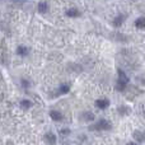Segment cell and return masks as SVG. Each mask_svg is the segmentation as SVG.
I'll return each mask as SVG.
<instances>
[{
  "instance_id": "16",
  "label": "cell",
  "mask_w": 145,
  "mask_h": 145,
  "mask_svg": "<svg viewBox=\"0 0 145 145\" xmlns=\"http://www.w3.org/2000/svg\"><path fill=\"white\" fill-rule=\"evenodd\" d=\"M117 112L120 116H125V115H127V113H130L131 110L129 107H126V106H120V107L117 108Z\"/></svg>"
},
{
  "instance_id": "7",
  "label": "cell",
  "mask_w": 145,
  "mask_h": 145,
  "mask_svg": "<svg viewBox=\"0 0 145 145\" xmlns=\"http://www.w3.org/2000/svg\"><path fill=\"white\" fill-rule=\"evenodd\" d=\"M110 105H111V102L108 98H98V99L94 102L95 107H97L98 110H102V111L107 110V108L110 107Z\"/></svg>"
},
{
  "instance_id": "11",
  "label": "cell",
  "mask_w": 145,
  "mask_h": 145,
  "mask_svg": "<svg viewBox=\"0 0 145 145\" xmlns=\"http://www.w3.org/2000/svg\"><path fill=\"white\" fill-rule=\"evenodd\" d=\"M48 9H50V7H48V3L47 1H40L37 4V12L40 13V14H42V15L47 14Z\"/></svg>"
},
{
  "instance_id": "12",
  "label": "cell",
  "mask_w": 145,
  "mask_h": 145,
  "mask_svg": "<svg viewBox=\"0 0 145 145\" xmlns=\"http://www.w3.org/2000/svg\"><path fill=\"white\" fill-rule=\"evenodd\" d=\"M117 75H118L117 82L122 83V84H126V85L129 84V82H130V78L126 75V72L123 71L122 69H118V70H117Z\"/></svg>"
},
{
  "instance_id": "1",
  "label": "cell",
  "mask_w": 145,
  "mask_h": 145,
  "mask_svg": "<svg viewBox=\"0 0 145 145\" xmlns=\"http://www.w3.org/2000/svg\"><path fill=\"white\" fill-rule=\"evenodd\" d=\"M112 129V123L106 118H99L97 120L93 125L89 126V130L92 131H108Z\"/></svg>"
},
{
  "instance_id": "14",
  "label": "cell",
  "mask_w": 145,
  "mask_h": 145,
  "mask_svg": "<svg viewBox=\"0 0 145 145\" xmlns=\"http://www.w3.org/2000/svg\"><path fill=\"white\" fill-rule=\"evenodd\" d=\"M133 136L136 141H139V143H143V141L145 140V133L144 131H135Z\"/></svg>"
},
{
  "instance_id": "15",
  "label": "cell",
  "mask_w": 145,
  "mask_h": 145,
  "mask_svg": "<svg viewBox=\"0 0 145 145\" xmlns=\"http://www.w3.org/2000/svg\"><path fill=\"white\" fill-rule=\"evenodd\" d=\"M135 27L138 29H145V17H139L135 20Z\"/></svg>"
},
{
  "instance_id": "13",
  "label": "cell",
  "mask_w": 145,
  "mask_h": 145,
  "mask_svg": "<svg viewBox=\"0 0 145 145\" xmlns=\"http://www.w3.org/2000/svg\"><path fill=\"white\" fill-rule=\"evenodd\" d=\"M126 14H118V15H116L115 17V19H113V22H112V24H113V27H116V28H118V27H121V25L123 24V22L126 20Z\"/></svg>"
},
{
  "instance_id": "20",
  "label": "cell",
  "mask_w": 145,
  "mask_h": 145,
  "mask_svg": "<svg viewBox=\"0 0 145 145\" xmlns=\"http://www.w3.org/2000/svg\"><path fill=\"white\" fill-rule=\"evenodd\" d=\"M15 1H25V0H15Z\"/></svg>"
},
{
  "instance_id": "19",
  "label": "cell",
  "mask_w": 145,
  "mask_h": 145,
  "mask_svg": "<svg viewBox=\"0 0 145 145\" xmlns=\"http://www.w3.org/2000/svg\"><path fill=\"white\" fill-rule=\"evenodd\" d=\"M126 145H139L138 143H134V141H130V143H127Z\"/></svg>"
},
{
  "instance_id": "17",
  "label": "cell",
  "mask_w": 145,
  "mask_h": 145,
  "mask_svg": "<svg viewBox=\"0 0 145 145\" xmlns=\"http://www.w3.org/2000/svg\"><path fill=\"white\" fill-rule=\"evenodd\" d=\"M71 134V130L68 127H64V129H60V131H59V135L63 136V138H66V136H69Z\"/></svg>"
},
{
  "instance_id": "9",
  "label": "cell",
  "mask_w": 145,
  "mask_h": 145,
  "mask_svg": "<svg viewBox=\"0 0 145 145\" xmlns=\"http://www.w3.org/2000/svg\"><path fill=\"white\" fill-rule=\"evenodd\" d=\"M80 120L84 121V122H93L95 120V116L90 111H84V112L80 113Z\"/></svg>"
},
{
  "instance_id": "18",
  "label": "cell",
  "mask_w": 145,
  "mask_h": 145,
  "mask_svg": "<svg viewBox=\"0 0 145 145\" xmlns=\"http://www.w3.org/2000/svg\"><path fill=\"white\" fill-rule=\"evenodd\" d=\"M116 90H118V92H125L126 90V84H122V83L117 82L116 83Z\"/></svg>"
},
{
  "instance_id": "4",
  "label": "cell",
  "mask_w": 145,
  "mask_h": 145,
  "mask_svg": "<svg viewBox=\"0 0 145 145\" xmlns=\"http://www.w3.org/2000/svg\"><path fill=\"white\" fill-rule=\"evenodd\" d=\"M43 140L47 145H56L57 144V135L54 131H47L43 135Z\"/></svg>"
},
{
  "instance_id": "8",
  "label": "cell",
  "mask_w": 145,
  "mask_h": 145,
  "mask_svg": "<svg viewBox=\"0 0 145 145\" xmlns=\"http://www.w3.org/2000/svg\"><path fill=\"white\" fill-rule=\"evenodd\" d=\"M71 87L69 83H61L60 85L56 89V95H66L69 92H70Z\"/></svg>"
},
{
  "instance_id": "6",
  "label": "cell",
  "mask_w": 145,
  "mask_h": 145,
  "mask_svg": "<svg viewBox=\"0 0 145 145\" xmlns=\"http://www.w3.org/2000/svg\"><path fill=\"white\" fill-rule=\"evenodd\" d=\"M48 116H50V118L54 121V122H61V121L64 120L63 112L59 110H50L48 111Z\"/></svg>"
},
{
  "instance_id": "2",
  "label": "cell",
  "mask_w": 145,
  "mask_h": 145,
  "mask_svg": "<svg viewBox=\"0 0 145 145\" xmlns=\"http://www.w3.org/2000/svg\"><path fill=\"white\" fill-rule=\"evenodd\" d=\"M15 55L18 56V57H20V59H25V57H28V56L31 55V48H29V46H27V45H18L17 47H15Z\"/></svg>"
},
{
  "instance_id": "3",
  "label": "cell",
  "mask_w": 145,
  "mask_h": 145,
  "mask_svg": "<svg viewBox=\"0 0 145 145\" xmlns=\"http://www.w3.org/2000/svg\"><path fill=\"white\" fill-rule=\"evenodd\" d=\"M19 87H20V89H22V90L28 92V90L33 87L32 79H31V78H28V76H20L19 78Z\"/></svg>"
},
{
  "instance_id": "5",
  "label": "cell",
  "mask_w": 145,
  "mask_h": 145,
  "mask_svg": "<svg viewBox=\"0 0 145 145\" xmlns=\"http://www.w3.org/2000/svg\"><path fill=\"white\" fill-rule=\"evenodd\" d=\"M18 106H19V108L23 111H29L31 108H33L35 103H33V101L29 99V98H22V99L19 101V103H18Z\"/></svg>"
},
{
  "instance_id": "10",
  "label": "cell",
  "mask_w": 145,
  "mask_h": 145,
  "mask_svg": "<svg viewBox=\"0 0 145 145\" xmlns=\"http://www.w3.org/2000/svg\"><path fill=\"white\" fill-rule=\"evenodd\" d=\"M65 15L68 18H79L80 15H82V13H80V10L78 9V8H69V9L65 10Z\"/></svg>"
}]
</instances>
